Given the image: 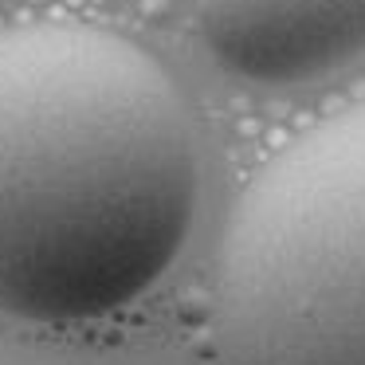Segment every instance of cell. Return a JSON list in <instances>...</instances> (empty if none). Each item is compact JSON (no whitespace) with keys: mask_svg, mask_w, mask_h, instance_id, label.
Instances as JSON below:
<instances>
[{"mask_svg":"<svg viewBox=\"0 0 365 365\" xmlns=\"http://www.w3.org/2000/svg\"><path fill=\"white\" fill-rule=\"evenodd\" d=\"M185 95L95 24L0 32V314L83 322L138 302L197 212Z\"/></svg>","mask_w":365,"mask_h":365,"instance_id":"cell-1","label":"cell"},{"mask_svg":"<svg viewBox=\"0 0 365 365\" xmlns=\"http://www.w3.org/2000/svg\"><path fill=\"white\" fill-rule=\"evenodd\" d=\"M216 341L224 365H365V103L291 138L236 200Z\"/></svg>","mask_w":365,"mask_h":365,"instance_id":"cell-2","label":"cell"},{"mask_svg":"<svg viewBox=\"0 0 365 365\" xmlns=\"http://www.w3.org/2000/svg\"><path fill=\"white\" fill-rule=\"evenodd\" d=\"M212 59L252 87H307L365 56V0H192Z\"/></svg>","mask_w":365,"mask_h":365,"instance_id":"cell-3","label":"cell"}]
</instances>
